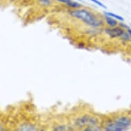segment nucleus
I'll return each mask as SVG.
<instances>
[{"mask_svg":"<svg viewBox=\"0 0 131 131\" xmlns=\"http://www.w3.org/2000/svg\"><path fill=\"white\" fill-rule=\"evenodd\" d=\"M126 31L124 28H122L121 26H117L116 27H108L106 28L104 30V32L106 35H107L109 38L111 39H117V38H120L122 35Z\"/></svg>","mask_w":131,"mask_h":131,"instance_id":"4","label":"nucleus"},{"mask_svg":"<svg viewBox=\"0 0 131 131\" xmlns=\"http://www.w3.org/2000/svg\"><path fill=\"white\" fill-rule=\"evenodd\" d=\"M70 0H54V2H57V3H59V4H66Z\"/></svg>","mask_w":131,"mask_h":131,"instance_id":"14","label":"nucleus"},{"mask_svg":"<svg viewBox=\"0 0 131 131\" xmlns=\"http://www.w3.org/2000/svg\"><path fill=\"white\" fill-rule=\"evenodd\" d=\"M103 17L104 23H105V24L108 27L113 28V27H116V26H119V23L116 19H114V18L111 17H109V16L104 15Z\"/></svg>","mask_w":131,"mask_h":131,"instance_id":"6","label":"nucleus"},{"mask_svg":"<svg viewBox=\"0 0 131 131\" xmlns=\"http://www.w3.org/2000/svg\"><path fill=\"white\" fill-rule=\"evenodd\" d=\"M121 39L124 41L125 42H131V37L127 32V31H125V32L122 35V36L120 37Z\"/></svg>","mask_w":131,"mask_h":131,"instance_id":"11","label":"nucleus"},{"mask_svg":"<svg viewBox=\"0 0 131 131\" xmlns=\"http://www.w3.org/2000/svg\"><path fill=\"white\" fill-rule=\"evenodd\" d=\"M126 31H127V32L128 33L129 35H130V37H131V29H130V28H129V29H128V30H127Z\"/></svg>","mask_w":131,"mask_h":131,"instance_id":"15","label":"nucleus"},{"mask_svg":"<svg viewBox=\"0 0 131 131\" xmlns=\"http://www.w3.org/2000/svg\"><path fill=\"white\" fill-rule=\"evenodd\" d=\"M55 2L54 0H37V4L42 7H50L52 6Z\"/></svg>","mask_w":131,"mask_h":131,"instance_id":"8","label":"nucleus"},{"mask_svg":"<svg viewBox=\"0 0 131 131\" xmlns=\"http://www.w3.org/2000/svg\"><path fill=\"white\" fill-rule=\"evenodd\" d=\"M103 129L107 131H123L128 130L126 128H125L115 122H114L112 119L110 120H108L106 122V124L104 125Z\"/></svg>","mask_w":131,"mask_h":131,"instance_id":"5","label":"nucleus"},{"mask_svg":"<svg viewBox=\"0 0 131 131\" xmlns=\"http://www.w3.org/2000/svg\"><path fill=\"white\" fill-rule=\"evenodd\" d=\"M129 48L131 50V42H130V44H129Z\"/></svg>","mask_w":131,"mask_h":131,"instance_id":"16","label":"nucleus"},{"mask_svg":"<svg viewBox=\"0 0 131 131\" xmlns=\"http://www.w3.org/2000/svg\"><path fill=\"white\" fill-rule=\"evenodd\" d=\"M89 1L92 2L93 3H94L95 4H96L97 6L101 7V8H102L106 9V6L103 3H102L100 1H99V0H89Z\"/></svg>","mask_w":131,"mask_h":131,"instance_id":"12","label":"nucleus"},{"mask_svg":"<svg viewBox=\"0 0 131 131\" xmlns=\"http://www.w3.org/2000/svg\"><path fill=\"white\" fill-rule=\"evenodd\" d=\"M19 130H37V128L34 125L25 124L22 125Z\"/></svg>","mask_w":131,"mask_h":131,"instance_id":"9","label":"nucleus"},{"mask_svg":"<svg viewBox=\"0 0 131 131\" xmlns=\"http://www.w3.org/2000/svg\"><path fill=\"white\" fill-rule=\"evenodd\" d=\"M99 124V119L96 117L91 116L89 115L79 117L74 122V124L75 126L79 127V128H84L86 127L98 126Z\"/></svg>","mask_w":131,"mask_h":131,"instance_id":"2","label":"nucleus"},{"mask_svg":"<svg viewBox=\"0 0 131 131\" xmlns=\"http://www.w3.org/2000/svg\"><path fill=\"white\" fill-rule=\"evenodd\" d=\"M75 1H78V2H82L83 0H75Z\"/></svg>","mask_w":131,"mask_h":131,"instance_id":"17","label":"nucleus"},{"mask_svg":"<svg viewBox=\"0 0 131 131\" xmlns=\"http://www.w3.org/2000/svg\"><path fill=\"white\" fill-rule=\"evenodd\" d=\"M130 26H131V24H130Z\"/></svg>","mask_w":131,"mask_h":131,"instance_id":"18","label":"nucleus"},{"mask_svg":"<svg viewBox=\"0 0 131 131\" xmlns=\"http://www.w3.org/2000/svg\"><path fill=\"white\" fill-rule=\"evenodd\" d=\"M104 15H107V16H109V17H111L114 18V19H116L117 20H118L119 21H124V18L122 17V16H119V15H117V14H115V13H111V12H104Z\"/></svg>","mask_w":131,"mask_h":131,"instance_id":"10","label":"nucleus"},{"mask_svg":"<svg viewBox=\"0 0 131 131\" xmlns=\"http://www.w3.org/2000/svg\"><path fill=\"white\" fill-rule=\"evenodd\" d=\"M68 14L71 17L91 28H101L105 25L103 16L84 6L74 10L69 9Z\"/></svg>","mask_w":131,"mask_h":131,"instance_id":"1","label":"nucleus"},{"mask_svg":"<svg viewBox=\"0 0 131 131\" xmlns=\"http://www.w3.org/2000/svg\"><path fill=\"white\" fill-rule=\"evenodd\" d=\"M112 119L119 124L121 126L126 128L128 130V128L131 126V116L125 113H120L112 117Z\"/></svg>","mask_w":131,"mask_h":131,"instance_id":"3","label":"nucleus"},{"mask_svg":"<svg viewBox=\"0 0 131 131\" xmlns=\"http://www.w3.org/2000/svg\"><path fill=\"white\" fill-rule=\"evenodd\" d=\"M65 5L68 8L71 9V10L80 8L82 7H83V6L80 3L78 2V1H75V0H70Z\"/></svg>","mask_w":131,"mask_h":131,"instance_id":"7","label":"nucleus"},{"mask_svg":"<svg viewBox=\"0 0 131 131\" xmlns=\"http://www.w3.org/2000/svg\"><path fill=\"white\" fill-rule=\"evenodd\" d=\"M55 130H67V126H62V125H60L54 128Z\"/></svg>","mask_w":131,"mask_h":131,"instance_id":"13","label":"nucleus"}]
</instances>
